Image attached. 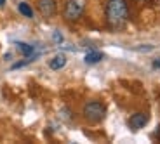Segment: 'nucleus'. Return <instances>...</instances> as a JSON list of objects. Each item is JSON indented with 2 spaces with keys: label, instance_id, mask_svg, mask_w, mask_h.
<instances>
[{
  "label": "nucleus",
  "instance_id": "obj_7",
  "mask_svg": "<svg viewBox=\"0 0 160 144\" xmlns=\"http://www.w3.org/2000/svg\"><path fill=\"white\" fill-rule=\"evenodd\" d=\"M16 49L24 57H37L35 47H33V45H28V44H24V42H16Z\"/></svg>",
  "mask_w": 160,
  "mask_h": 144
},
{
  "label": "nucleus",
  "instance_id": "obj_9",
  "mask_svg": "<svg viewBox=\"0 0 160 144\" xmlns=\"http://www.w3.org/2000/svg\"><path fill=\"white\" fill-rule=\"evenodd\" d=\"M18 11H19V14H23L24 17L33 19V9L30 7L26 2H19V4H18Z\"/></svg>",
  "mask_w": 160,
  "mask_h": 144
},
{
  "label": "nucleus",
  "instance_id": "obj_8",
  "mask_svg": "<svg viewBox=\"0 0 160 144\" xmlns=\"http://www.w3.org/2000/svg\"><path fill=\"white\" fill-rule=\"evenodd\" d=\"M103 57H104L103 52H99V50H91V52H87V54H85L84 61H85L87 64H96V63H99Z\"/></svg>",
  "mask_w": 160,
  "mask_h": 144
},
{
  "label": "nucleus",
  "instance_id": "obj_5",
  "mask_svg": "<svg viewBox=\"0 0 160 144\" xmlns=\"http://www.w3.org/2000/svg\"><path fill=\"white\" fill-rule=\"evenodd\" d=\"M37 7H38V12L44 17H52V16H56V12H58L56 0H38Z\"/></svg>",
  "mask_w": 160,
  "mask_h": 144
},
{
  "label": "nucleus",
  "instance_id": "obj_6",
  "mask_svg": "<svg viewBox=\"0 0 160 144\" xmlns=\"http://www.w3.org/2000/svg\"><path fill=\"white\" fill-rule=\"evenodd\" d=\"M64 66H66V56H64V54H56V56L49 61V68L54 70V71L63 70Z\"/></svg>",
  "mask_w": 160,
  "mask_h": 144
},
{
  "label": "nucleus",
  "instance_id": "obj_3",
  "mask_svg": "<svg viewBox=\"0 0 160 144\" xmlns=\"http://www.w3.org/2000/svg\"><path fill=\"white\" fill-rule=\"evenodd\" d=\"M84 14V4L80 0H66L63 9V16L66 21H78Z\"/></svg>",
  "mask_w": 160,
  "mask_h": 144
},
{
  "label": "nucleus",
  "instance_id": "obj_13",
  "mask_svg": "<svg viewBox=\"0 0 160 144\" xmlns=\"http://www.w3.org/2000/svg\"><path fill=\"white\" fill-rule=\"evenodd\" d=\"M5 5V0H0V7H4Z\"/></svg>",
  "mask_w": 160,
  "mask_h": 144
},
{
  "label": "nucleus",
  "instance_id": "obj_4",
  "mask_svg": "<svg viewBox=\"0 0 160 144\" xmlns=\"http://www.w3.org/2000/svg\"><path fill=\"white\" fill-rule=\"evenodd\" d=\"M150 122V115L144 111H138L134 113V115H131V118H129V128L131 130H134V132H138V130H141V128L146 127V123Z\"/></svg>",
  "mask_w": 160,
  "mask_h": 144
},
{
  "label": "nucleus",
  "instance_id": "obj_12",
  "mask_svg": "<svg viewBox=\"0 0 160 144\" xmlns=\"http://www.w3.org/2000/svg\"><path fill=\"white\" fill-rule=\"evenodd\" d=\"M138 2H139V4H146V5H155V0H138Z\"/></svg>",
  "mask_w": 160,
  "mask_h": 144
},
{
  "label": "nucleus",
  "instance_id": "obj_1",
  "mask_svg": "<svg viewBox=\"0 0 160 144\" xmlns=\"http://www.w3.org/2000/svg\"><path fill=\"white\" fill-rule=\"evenodd\" d=\"M104 14H106V21L112 28H122L129 19L127 0H108L106 7H104Z\"/></svg>",
  "mask_w": 160,
  "mask_h": 144
},
{
  "label": "nucleus",
  "instance_id": "obj_2",
  "mask_svg": "<svg viewBox=\"0 0 160 144\" xmlns=\"http://www.w3.org/2000/svg\"><path fill=\"white\" fill-rule=\"evenodd\" d=\"M82 115L89 123H99L106 116V106L101 101H87L82 108Z\"/></svg>",
  "mask_w": 160,
  "mask_h": 144
},
{
  "label": "nucleus",
  "instance_id": "obj_11",
  "mask_svg": "<svg viewBox=\"0 0 160 144\" xmlns=\"http://www.w3.org/2000/svg\"><path fill=\"white\" fill-rule=\"evenodd\" d=\"M152 66H153V70H160V57L158 59H153Z\"/></svg>",
  "mask_w": 160,
  "mask_h": 144
},
{
  "label": "nucleus",
  "instance_id": "obj_10",
  "mask_svg": "<svg viewBox=\"0 0 160 144\" xmlns=\"http://www.w3.org/2000/svg\"><path fill=\"white\" fill-rule=\"evenodd\" d=\"M52 40L56 42L58 45H61V44H63V35H61V33H59V31H58V30H56V31L52 33Z\"/></svg>",
  "mask_w": 160,
  "mask_h": 144
}]
</instances>
